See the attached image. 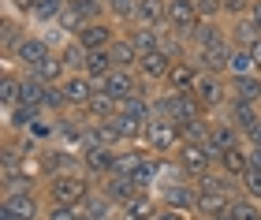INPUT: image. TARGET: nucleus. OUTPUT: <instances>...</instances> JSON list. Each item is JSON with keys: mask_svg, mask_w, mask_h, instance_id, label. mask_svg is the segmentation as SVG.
Wrapping results in <instances>:
<instances>
[{"mask_svg": "<svg viewBox=\"0 0 261 220\" xmlns=\"http://www.w3.org/2000/svg\"><path fill=\"white\" fill-rule=\"evenodd\" d=\"M93 183L90 176H53V179H45L41 183V190H45V202H60V205H79L82 209V202L93 194Z\"/></svg>", "mask_w": 261, "mask_h": 220, "instance_id": "f257e3e1", "label": "nucleus"}, {"mask_svg": "<svg viewBox=\"0 0 261 220\" xmlns=\"http://www.w3.org/2000/svg\"><path fill=\"white\" fill-rule=\"evenodd\" d=\"M142 146H146L153 157H175V149L183 146L179 123L164 120V116H153V120L146 123V138H142Z\"/></svg>", "mask_w": 261, "mask_h": 220, "instance_id": "f03ea898", "label": "nucleus"}, {"mask_svg": "<svg viewBox=\"0 0 261 220\" xmlns=\"http://www.w3.org/2000/svg\"><path fill=\"white\" fill-rule=\"evenodd\" d=\"M191 94L198 97V105L205 108V116H220L224 108H228V101H231V86H228V78H224V75L201 71Z\"/></svg>", "mask_w": 261, "mask_h": 220, "instance_id": "7ed1b4c3", "label": "nucleus"}, {"mask_svg": "<svg viewBox=\"0 0 261 220\" xmlns=\"http://www.w3.org/2000/svg\"><path fill=\"white\" fill-rule=\"evenodd\" d=\"M217 153L209 149V142H183L179 149H175V164H179L187 172V179L198 183L201 176H209L213 168H217Z\"/></svg>", "mask_w": 261, "mask_h": 220, "instance_id": "20e7f679", "label": "nucleus"}, {"mask_svg": "<svg viewBox=\"0 0 261 220\" xmlns=\"http://www.w3.org/2000/svg\"><path fill=\"white\" fill-rule=\"evenodd\" d=\"M53 56H56V49H53V41L45 38V34H27V38L19 41V49L11 52L8 64H15L19 71H34V67L49 64Z\"/></svg>", "mask_w": 261, "mask_h": 220, "instance_id": "39448f33", "label": "nucleus"}, {"mask_svg": "<svg viewBox=\"0 0 261 220\" xmlns=\"http://www.w3.org/2000/svg\"><path fill=\"white\" fill-rule=\"evenodd\" d=\"M153 198L161 202V209H179V213H191V216H194L198 187H194L191 179H183V183H168V187L153 190Z\"/></svg>", "mask_w": 261, "mask_h": 220, "instance_id": "423d86ee", "label": "nucleus"}, {"mask_svg": "<svg viewBox=\"0 0 261 220\" xmlns=\"http://www.w3.org/2000/svg\"><path fill=\"white\" fill-rule=\"evenodd\" d=\"M239 146H246L243 142V131L235 127L228 116H213L209 120V149L213 153H228V149H239Z\"/></svg>", "mask_w": 261, "mask_h": 220, "instance_id": "0eeeda50", "label": "nucleus"}, {"mask_svg": "<svg viewBox=\"0 0 261 220\" xmlns=\"http://www.w3.org/2000/svg\"><path fill=\"white\" fill-rule=\"evenodd\" d=\"M60 94H64L71 112H86V105L93 101V94H97V82H93L90 75H67L60 82Z\"/></svg>", "mask_w": 261, "mask_h": 220, "instance_id": "6e6552de", "label": "nucleus"}, {"mask_svg": "<svg viewBox=\"0 0 261 220\" xmlns=\"http://www.w3.org/2000/svg\"><path fill=\"white\" fill-rule=\"evenodd\" d=\"M175 64H179V60H172V56L164 52V49H157V52H146V56H142L135 71H138L142 82H149V86H157V90H161V86H164V78H168V71H172Z\"/></svg>", "mask_w": 261, "mask_h": 220, "instance_id": "1a4fd4ad", "label": "nucleus"}, {"mask_svg": "<svg viewBox=\"0 0 261 220\" xmlns=\"http://www.w3.org/2000/svg\"><path fill=\"white\" fill-rule=\"evenodd\" d=\"M4 209H11L19 220H41L45 216V194L41 190H22V194H4Z\"/></svg>", "mask_w": 261, "mask_h": 220, "instance_id": "9d476101", "label": "nucleus"}, {"mask_svg": "<svg viewBox=\"0 0 261 220\" xmlns=\"http://www.w3.org/2000/svg\"><path fill=\"white\" fill-rule=\"evenodd\" d=\"M228 41V26H224L220 19H201L198 26L187 34V45H191V52H201V49H213V45Z\"/></svg>", "mask_w": 261, "mask_h": 220, "instance_id": "9b49d317", "label": "nucleus"}, {"mask_svg": "<svg viewBox=\"0 0 261 220\" xmlns=\"http://www.w3.org/2000/svg\"><path fill=\"white\" fill-rule=\"evenodd\" d=\"M120 38V34H116V22L112 19H97V22H90V26H82V34H79V45L86 52H97V49H109V45Z\"/></svg>", "mask_w": 261, "mask_h": 220, "instance_id": "f8f14e48", "label": "nucleus"}, {"mask_svg": "<svg viewBox=\"0 0 261 220\" xmlns=\"http://www.w3.org/2000/svg\"><path fill=\"white\" fill-rule=\"evenodd\" d=\"M198 22L201 19H198L194 0H168V30L175 34V38H187Z\"/></svg>", "mask_w": 261, "mask_h": 220, "instance_id": "ddd939ff", "label": "nucleus"}, {"mask_svg": "<svg viewBox=\"0 0 261 220\" xmlns=\"http://www.w3.org/2000/svg\"><path fill=\"white\" fill-rule=\"evenodd\" d=\"M235 45L231 41H220L213 49H201V52H191V60L198 64V71H209V75H224L228 78V56H231Z\"/></svg>", "mask_w": 261, "mask_h": 220, "instance_id": "4468645a", "label": "nucleus"}, {"mask_svg": "<svg viewBox=\"0 0 261 220\" xmlns=\"http://www.w3.org/2000/svg\"><path fill=\"white\" fill-rule=\"evenodd\" d=\"M101 94H109L112 101H127V97H135V90H138V71H123V67H116V71L109 78H101L97 82Z\"/></svg>", "mask_w": 261, "mask_h": 220, "instance_id": "2eb2a0df", "label": "nucleus"}, {"mask_svg": "<svg viewBox=\"0 0 261 220\" xmlns=\"http://www.w3.org/2000/svg\"><path fill=\"white\" fill-rule=\"evenodd\" d=\"M231 202L228 194H217V190H198V202H194V220H220L231 213Z\"/></svg>", "mask_w": 261, "mask_h": 220, "instance_id": "dca6fc26", "label": "nucleus"}, {"mask_svg": "<svg viewBox=\"0 0 261 220\" xmlns=\"http://www.w3.org/2000/svg\"><path fill=\"white\" fill-rule=\"evenodd\" d=\"M198 64L194 60H179V64H175L172 67V71H168V78H164V94H191V90H194V82H198Z\"/></svg>", "mask_w": 261, "mask_h": 220, "instance_id": "f3484780", "label": "nucleus"}, {"mask_svg": "<svg viewBox=\"0 0 261 220\" xmlns=\"http://www.w3.org/2000/svg\"><path fill=\"white\" fill-rule=\"evenodd\" d=\"M97 187H101L105 198H112L116 205H120V209H123L130 198H138V194H142V190L135 187V179H130V176H109V179H101Z\"/></svg>", "mask_w": 261, "mask_h": 220, "instance_id": "a211bd4d", "label": "nucleus"}, {"mask_svg": "<svg viewBox=\"0 0 261 220\" xmlns=\"http://www.w3.org/2000/svg\"><path fill=\"white\" fill-rule=\"evenodd\" d=\"M130 26H168V0H138L135 22Z\"/></svg>", "mask_w": 261, "mask_h": 220, "instance_id": "6ab92c4d", "label": "nucleus"}, {"mask_svg": "<svg viewBox=\"0 0 261 220\" xmlns=\"http://www.w3.org/2000/svg\"><path fill=\"white\" fill-rule=\"evenodd\" d=\"M82 216L86 220H120V205L112 198H105L101 187H93V194L82 202Z\"/></svg>", "mask_w": 261, "mask_h": 220, "instance_id": "aec40b11", "label": "nucleus"}, {"mask_svg": "<svg viewBox=\"0 0 261 220\" xmlns=\"http://www.w3.org/2000/svg\"><path fill=\"white\" fill-rule=\"evenodd\" d=\"M4 120H8V131H11V134H27L38 120H45V108L15 105V108H4Z\"/></svg>", "mask_w": 261, "mask_h": 220, "instance_id": "412c9836", "label": "nucleus"}, {"mask_svg": "<svg viewBox=\"0 0 261 220\" xmlns=\"http://www.w3.org/2000/svg\"><path fill=\"white\" fill-rule=\"evenodd\" d=\"M228 41L235 45V49H254V45L261 41V30H257V22H254L250 15H243V19L228 22Z\"/></svg>", "mask_w": 261, "mask_h": 220, "instance_id": "4be33fe9", "label": "nucleus"}, {"mask_svg": "<svg viewBox=\"0 0 261 220\" xmlns=\"http://www.w3.org/2000/svg\"><path fill=\"white\" fill-rule=\"evenodd\" d=\"M220 116H228L239 131H250V127L261 120V105L257 101H228V108H224Z\"/></svg>", "mask_w": 261, "mask_h": 220, "instance_id": "5701e85b", "label": "nucleus"}, {"mask_svg": "<svg viewBox=\"0 0 261 220\" xmlns=\"http://www.w3.org/2000/svg\"><path fill=\"white\" fill-rule=\"evenodd\" d=\"M123 34L135 41V49L146 56V52H157V49H161V41H164V34H168V26H161V30H157V26H127Z\"/></svg>", "mask_w": 261, "mask_h": 220, "instance_id": "b1692460", "label": "nucleus"}, {"mask_svg": "<svg viewBox=\"0 0 261 220\" xmlns=\"http://www.w3.org/2000/svg\"><path fill=\"white\" fill-rule=\"evenodd\" d=\"M109 52H112V64H116V67H123V71H135L138 60H142V52L135 49V41H130L127 34H120V38L109 45Z\"/></svg>", "mask_w": 261, "mask_h": 220, "instance_id": "393cba45", "label": "nucleus"}, {"mask_svg": "<svg viewBox=\"0 0 261 220\" xmlns=\"http://www.w3.org/2000/svg\"><path fill=\"white\" fill-rule=\"evenodd\" d=\"M146 157H149L146 146H123V149H116V176H135V172L146 164Z\"/></svg>", "mask_w": 261, "mask_h": 220, "instance_id": "a878e982", "label": "nucleus"}, {"mask_svg": "<svg viewBox=\"0 0 261 220\" xmlns=\"http://www.w3.org/2000/svg\"><path fill=\"white\" fill-rule=\"evenodd\" d=\"M64 60V67H67V75H86V49H82V45L75 41V38H67L64 45H60V52H56Z\"/></svg>", "mask_w": 261, "mask_h": 220, "instance_id": "bb28decb", "label": "nucleus"}, {"mask_svg": "<svg viewBox=\"0 0 261 220\" xmlns=\"http://www.w3.org/2000/svg\"><path fill=\"white\" fill-rule=\"evenodd\" d=\"M22 78H27V75H22L19 67H8V71H4V82H0V105H4V108H15V105H19V97H22Z\"/></svg>", "mask_w": 261, "mask_h": 220, "instance_id": "cd10ccee", "label": "nucleus"}, {"mask_svg": "<svg viewBox=\"0 0 261 220\" xmlns=\"http://www.w3.org/2000/svg\"><path fill=\"white\" fill-rule=\"evenodd\" d=\"M228 86H231V101H257L261 105V75L228 78Z\"/></svg>", "mask_w": 261, "mask_h": 220, "instance_id": "c85d7f7f", "label": "nucleus"}, {"mask_svg": "<svg viewBox=\"0 0 261 220\" xmlns=\"http://www.w3.org/2000/svg\"><path fill=\"white\" fill-rule=\"evenodd\" d=\"M22 75H30V78H38V82H45V86H60L64 78H67V67H64V60L60 56H53L49 64H41V67H34V71H22Z\"/></svg>", "mask_w": 261, "mask_h": 220, "instance_id": "c756f323", "label": "nucleus"}, {"mask_svg": "<svg viewBox=\"0 0 261 220\" xmlns=\"http://www.w3.org/2000/svg\"><path fill=\"white\" fill-rule=\"evenodd\" d=\"M217 168H220V172H228L231 179H239L243 172L250 168V153H246V146H239V149H228V153H220Z\"/></svg>", "mask_w": 261, "mask_h": 220, "instance_id": "7c9ffc66", "label": "nucleus"}, {"mask_svg": "<svg viewBox=\"0 0 261 220\" xmlns=\"http://www.w3.org/2000/svg\"><path fill=\"white\" fill-rule=\"evenodd\" d=\"M112 71H116V64H112V52H109V49H97V52H90V56H86V75L93 78V82L109 78Z\"/></svg>", "mask_w": 261, "mask_h": 220, "instance_id": "2f4dec72", "label": "nucleus"}, {"mask_svg": "<svg viewBox=\"0 0 261 220\" xmlns=\"http://www.w3.org/2000/svg\"><path fill=\"white\" fill-rule=\"evenodd\" d=\"M64 8H67V0H41V4L30 11V19L38 22V26H56L60 15H64Z\"/></svg>", "mask_w": 261, "mask_h": 220, "instance_id": "473e14b6", "label": "nucleus"}, {"mask_svg": "<svg viewBox=\"0 0 261 220\" xmlns=\"http://www.w3.org/2000/svg\"><path fill=\"white\" fill-rule=\"evenodd\" d=\"M243 75H257L250 49H231L228 56V78H243Z\"/></svg>", "mask_w": 261, "mask_h": 220, "instance_id": "72a5a7b5", "label": "nucleus"}, {"mask_svg": "<svg viewBox=\"0 0 261 220\" xmlns=\"http://www.w3.org/2000/svg\"><path fill=\"white\" fill-rule=\"evenodd\" d=\"M109 19L112 22H123V26H130L135 22V11H138V0H109Z\"/></svg>", "mask_w": 261, "mask_h": 220, "instance_id": "f704fd0d", "label": "nucleus"}, {"mask_svg": "<svg viewBox=\"0 0 261 220\" xmlns=\"http://www.w3.org/2000/svg\"><path fill=\"white\" fill-rule=\"evenodd\" d=\"M209 120H213V116H201V120L179 123V134H183V142H209Z\"/></svg>", "mask_w": 261, "mask_h": 220, "instance_id": "c9c22d12", "label": "nucleus"}, {"mask_svg": "<svg viewBox=\"0 0 261 220\" xmlns=\"http://www.w3.org/2000/svg\"><path fill=\"white\" fill-rule=\"evenodd\" d=\"M231 220H261V202L239 194V198L231 202Z\"/></svg>", "mask_w": 261, "mask_h": 220, "instance_id": "e433bc0d", "label": "nucleus"}, {"mask_svg": "<svg viewBox=\"0 0 261 220\" xmlns=\"http://www.w3.org/2000/svg\"><path fill=\"white\" fill-rule=\"evenodd\" d=\"M22 38H27V30L19 26V19H15V15H8V19H4V56H8V60H11V52L19 49V41H22Z\"/></svg>", "mask_w": 261, "mask_h": 220, "instance_id": "4c0bfd02", "label": "nucleus"}, {"mask_svg": "<svg viewBox=\"0 0 261 220\" xmlns=\"http://www.w3.org/2000/svg\"><path fill=\"white\" fill-rule=\"evenodd\" d=\"M239 190L246 194V198H254V202H261V168H246L243 176H239Z\"/></svg>", "mask_w": 261, "mask_h": 220, "instance_id": "58836bf2", "label": "nucleus"}, {"mask_svg": "<svg viewBox=\"0 0 261 220\" xmlns=\"http://www.w3.org/2000/svg\"><path fill=\"white\" fill-rule=\"evenodd\" d=\"M41 220H82L79 205H60V202H45V216Z\"/></svg>", "mask_w": 261, "mask_h": 220, "instance_id": "ea45409f", "label": "nucleus"}, {"mask_svg": "<svg viewBox=\"0 0 261 220\" xmlns=\"http://www.w3.org/2000/svg\"><path fill=\"white\" fill-rule=\"evenodd\" d=\"M250 8H254V0H220V11H224V19H228V22L250 15Z\"/></svg>", "mask_w": 261, "mask_h": 220, "instance_id": "a19ab883", "label": "nucleus"}, {"mask_svg": "<svg viewBox=\"0 0 261 220\" xmlns=\"http://www.w3.org/2000/svg\"><path fill=\"white\" fill-rule=\"evenodd\" d=\"M194 8H198V19H224L220 0H194Z\"/></svg>", "mask_w": 261, "mask_h": 220, "instance_id": "79ce46f5", "label": "nucleus"}, {"mask_svg": "<svg viewBox=\"0 0 261 220\" xmlns=\"http://www.w3.org/2000/svg\"><path fill=\"white\" fill-rule=\"evenodd\" d=\"M243 142L250 146V149H261V120L250 127V131H243Z\"/></svg>", "mask_w": 261, "mask_h": 220, "instance_id": "37998d69", "label": "nucleus"}, {"mask_svg": "<svg viewBox=\"0 0 261 220\" xmlns=\"http://www.w3.org/2000/svg\"><path fill=\"white\" fill-rule=\"evenodd\" d=\"M157 220H194L191 213H179V209H157Z\"/></svg>", "mask_w": 261, "mask_h": 220, "instance_id": "c03bdc74", "label": "nucleus"}, {"mask_svg": "<svg viewBox=\"0 0 261 220\" xmlns=\"http://www.w3.org/2000/svg\"><path fill=\"white\" fill-rule=\"evenodd\" d=\"M8 4L15 8V11H22V15H30V11H34V8L41 4V0H8Z\"/></svg>", "mask_w": 261, "mask_h": 220, "instance_id": "a18cd8bd", "label": "nucleus"}, {"mask_svg": "<svg viewBox=\"0 0 261 220\" xmlns=\"http://www.w3.org/2000/svg\"><path fill=\"white\" fill-rule=\"evenodd\" d=\"M250 19L257 22V30H261V0H254V8H250Z\"/></svg>", "mask_w": 261, "mask_h": 220, "instance_id": "49530a36", "label": "nucleus"}, {"mask_svg": "<svg viewBox=\"0 0 261 220\" xmlns=\"http://www.w3.org/2000/svg\"><path fill=\"white\" fill-rule=\"evenodd\" d=\"M250 56H254V67H257V75H261V41L250 49Z\"/></svg>", "mask_w": 261, "mask_h": 220, "instance_id": "de8ad7c7", "label": "nucleus"}, {"mask_svg": "<svg viewBox=\"0 0 261 220\" xmlns=\"http://www.w3.org/2000/svg\"><path fill=\"white\" fill-rule=\"evenodd\" d=\"M93 4H109V0H93Z\"/></svg>", "mask_w": 261, "mask_h": 220, "instance_id": "09e8293b", "label": "nucleus"}, {"mask_svg": "<svg viewBox=\"0 0 261 220\" xmlns=\"http://www.w3.org/2000/svg\"><path fill=\"white\" fill-rule=\"evenodd\" d=\"M82 220H86V216H82Z\"/></svg>", "mask_w": 261, "mask_h": 220, "instance_id": "8fccbe9b", "label": "nucleus"}]
</instances>
